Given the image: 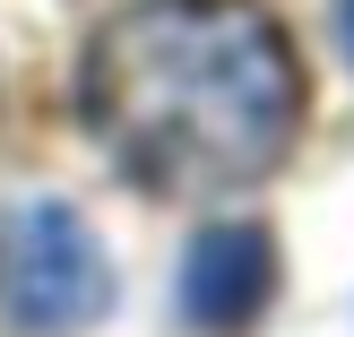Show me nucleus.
<instances>
[{
	"mask_svg": "<svg viewBox=\"0 0 354 337\" xmlns=\"http://www.w3.org/2000/svg\"><path fill=\"white\" fill-rule=\"evenodd\" d=\"M95 147L156 199H234L303 130V61L259 0H130L86 44Z\"/></svg>",
	"mask_w": 354,
	"mask_h": 337,
	"instance_id": "obj_1",
	"label": "nucleus"
},
{
	"mask_svg": "<svg viewBox=\"0 0 354 337\" xmlns=\"http://www.w3.org/2000/svg\"><path fill=\"white\" fill-rule=\"evenodd\" d=\"M104 303H113V268L61 199L0 217V311L17 329H78Z\"/></svg>",
	"mask_w": 354,
	"mask_h": 337,
	"instance_id": "obj_2",
	"label": "nucleus"
},
{
	"mask_svg": "<svg viewBox=\"0 0 354 337\" xmlns=\"http://www.w3.org/2000/svg\"><path fill=\"white\" fill-rule=\"evenodd\" d=\"M277 286V251L259 225H207L182 259V311L199 329H242Z\"/></svg>",
	"mask_w": 354,
	"mask_h": 337,
	"instance_id": "obj_3",
	"label": "nucleus"
},
{
	"mask_svg": "<svg viewBox=\"0 0 354 337\" xmlns=\"http://www.w3.org/2000/svg\"><path fill=\"white\" fill-rule=\"evenodd\" d=\"M346 44H354V0H346Z\"/></svg>",
	"mask_w": 354,
	"mask_h": 337,
	"instance_id": "obj_4",
	"label": "nucleus"
}]
</instances>
